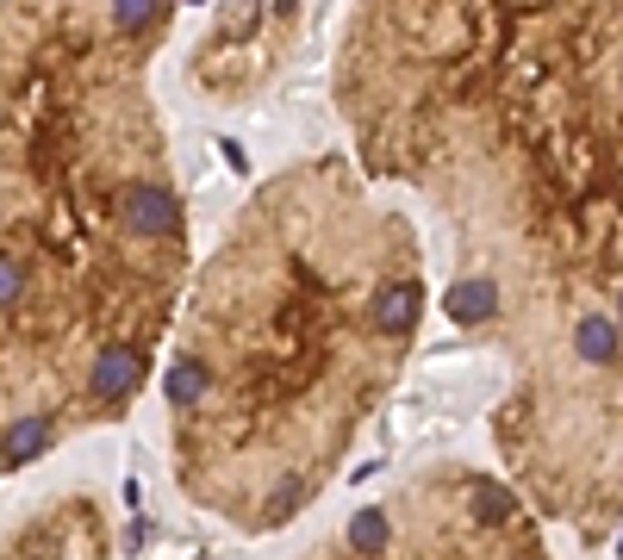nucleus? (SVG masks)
<instances>
[{"label": "nucleus", "instance_id": "obj_1", "mask_svg": "<svg viewBox=\"0 0 623 560\" xmlns=\"http://www.w3.org/2000/svg\"><path fill=\"white\" fill-rule=\"evenodd\" d=\"M356 169L443 231V311L505 368L498 480L623 529V7H356L330 38Z\"/></svg>", "mask_w": 623, "mask_h": 560}, {"label": "nucleus", "instance_id": "obj_2", "mask_svg": "<svg viewBox=\"0 0 623 560\" xmlns=\"http://www.w3.org/2000/svg\"><path fill=\"white\" fill-rule=\"evenodd\" d=\"M175 7H0V473L138 411L194 280Z\"/></svg>", "mask_w": 623, "mask_h": 560}, {"label": "nucleus", "instance_id": "obj_3", "mask_svg": "<svg viewBox=\"0 0 623 560\" xmlns=\"http://www.w3.org/2000/svg\"><path fill=\"white\" fill-rule=\"evenodd\" d=\"M431 299L418 218L349 150L263 174L194 262L156 368L175 492L231 536L312 517L393 404Z\"/></svg>", "mask_w": 623, "mask_h": 560}, {"label": "nucleus", "instance_id": "obj_4", "mask_svg": "<svg viewBox=\"0 0 623 560\" xmlns=\"http://www.w3.org/2000/svg\"><path fill=\"white\" fill-rule=\"evenodd\" d=\"M294 560H561V548L498 467L449 454L362 498Z\"/></svg>", "mask_w": 623, "mask_h": 560}, {"label": "nucleus", "instance_id": "obj_5", "mask_svg": "<svg viewBox=\"0 0 623 560\" xmlns=\"http://www.w3.org/2000/svg\"><path fill=\"white\" fill-rule=\"evenodd\" d=\"M306 31H312L306 7H225V13L206 19L200 44L187 57V76L200 93H212L225 107H244L294 62Z\"/></svg>", "mask_w": 623, "mask_h": 560}, {"label": "nucleus", "instance_id": "obj_6", "mask_svg": "<svg viewBox=\"0 0 623 560\" xmlns=\"http://www.w3.org/2000/svg\"><path fill=\"white\" fill-rule=\"evenodd\" d=\"M0 560H112V517L93 492H57L0 536Z\"/></svg>", "mask_w": 623, "mask_h": 560}]
</instances>
